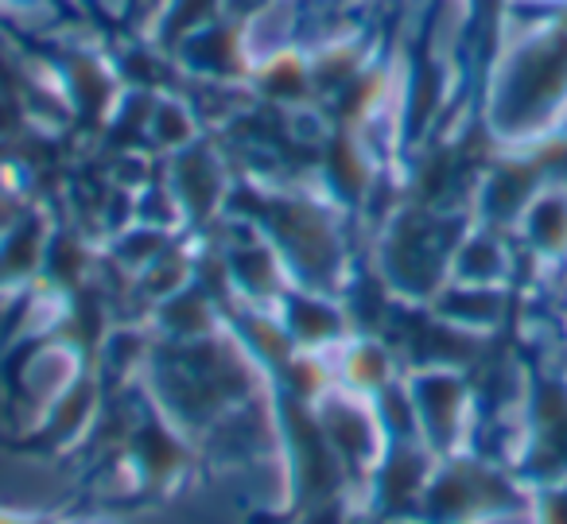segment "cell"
I'll list each match as a JSON object with an SVG mask.
<instances>
[{"instance_id": "1", "label": "cell", "mask_w": 567, "mask_h": 524, "mask_svg": "<svg viewBox=\"0 0 567 524\" xmlns=\"http://www.w3.org/2000/svg\"><path fill=\"white\" fill-rule=\"evenodd\" d=\"M489 129L497 141L536 144L567 129V28L544 20L509 59L489 94Z\"/></svg>"}, {"instance_id": "2", "label": "cell", "mask_w": 567, "mask_h": 524, "mask_svg": "<svg viewBox=\"0 0 567 524\" xmlns=\"http://www.w3.org/2000/svg\"><path fill=\"white\" fill-rule=\"evenodd\" d=\"M533 490L517 477L509 462L494 454L458 451L435 459L432 482H427L420 521L424 524H502L528 521Z\"/></svg>"}, {"instance_id": "3", "label": "cell", "mask_w": 567, "mask_h": 524, "mask_svg": "<svg viewBox=\"0 0 567 524\" xmlns=\"http://www.w3.org/2000/svg\"><path fill=\"white\" fill-rule=\"evenodd\" d=\"M513 470L528 490L567 482V373L528 361L520 377V443Z\"/></svg>"}, {"instance_id": "4", "label": "cell", "mask_w": 567, "mask_h": 524, "mask_svg": "<svg viewBox=\"0 0 567 524\" xmlns=\"http://www.w3.org/2000/svg\"><path fill=\"white\" fill-rule=\"evenodd\" d=\"M409 400H412V412H416L420 443H424L435 459L466 451L474 392L458 369H451V366L424 369V373L412 381Z\"/></svg>"}, {"instance_id": "5", "label": "cell", "mask_w": 567, "mask_h": 524, "mask_svg": "<svg viewBox=\"0 0 567 524\" xmlns=\"http://www.w3.org/2000/svg\"><path fill=\"white\" fill-rule=\"evenodd\" d=\"M517 242L533 257V265L564 268L567 265V183L544 187L513 226Z\"/></svg>"}, {"instance_id": "6", "label": "cell", "mask_w": 567, "mask_h": 524, "mask_svg": "<svg viewBox=\"0 0 567 524\" xmlns=\"http://www.w3.org/2000/svg\"><path fill=\"white\" fill-rule=\"evenodd\" d=\"M513 276V249L505 242V229L478 226L463 234L451 260V280L455 284H482V288H509Z\"/></svg>"}, {"instance_id": "7", "label": "cell", "mask_w": 567, "mask_h": 524, "mask_svg": "<svg viewBox=\"0 0 567 524\" xmlns=\"http://www.w3.org/2000/svg\"><path fill=\"white\" fill-rule=\"evenodd\" d=\"M509 288H482V284H451L440 291V311L451 327L471 335H494L509 315Z\"/></svg>"}, {"instance_id": "8", "label": "cell", "mask_w": 567, "mask_h": 524, "mask_svg": "<svg viewBox=\"0 0 567 524\" xmlns=\"http://www.w3.org/2000/svg\"><path fill=\"white\" fill-rule=\"evenodd\" d=\"M528 524H567V482L533 490Z\"/></svg>"}, {"instance_id": "9", "label": "cell", "mask_w": 567, "mask_h": 524, "mask_svg": "<svg viewBox=\"0 0 567 524\" xmlns=\"http://www.w3.org/2000/svg\"><path fill=\"white\" fill-rule=\"evenodd\" d=\"M0 524H51V516L24 513V508H0Z\"/></svg>"}, {"instance_id": "10", "label": "cell", "mask_w": 567, "mask_h": 524, "mask_svg": "<svg viewBox=\"0 0 567 524\" xmlns=\"http://www.w3.org/2000/svg\"><path fill=\"white\" fill-rule=\"evenodd\" d=\"M51 524H113V521H105V516H51Z\"/></svg>"}, {"instance_id": "11", "label": "cell", "mask_w": 567, "mask_h": 524, "mask_svg": "<svg viewBox=\"0 0 567 524\" xmlns=\"http://www.w3.org/2000/svg\"><path fill=\"white\" fill-rule=\"evenodd\" d=\"M396 524H424V521H396Z\"/></svg>"}, {"instance_id": "12", "label": "cell", "mask_w": 567, "mask_h": 524, "mask_svg": "<svg viewBox=\"0 0 567 524\" xmlns=\"http://www.w3.org/2000/svg\"><path fill=\"white\" fill-rule=\"evenodd\" d=\"M362 524H365V521H362Z\"/></svg>"}]
</instances>
